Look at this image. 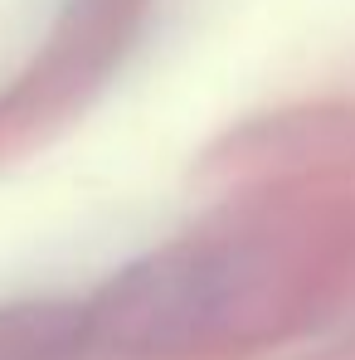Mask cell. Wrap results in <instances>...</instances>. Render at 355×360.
I'll list each match as a JSON object with an SVG mask.
<instances>
[]
</instances>
